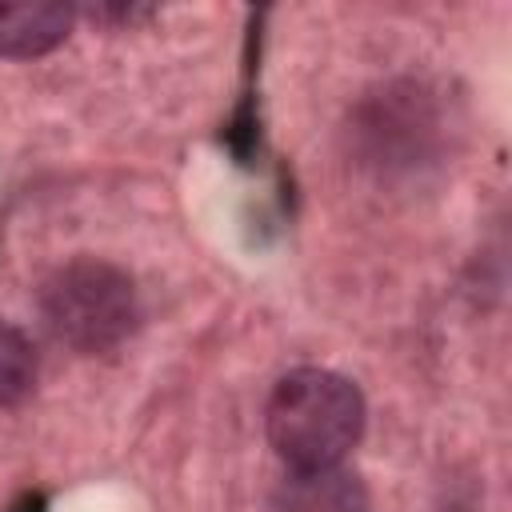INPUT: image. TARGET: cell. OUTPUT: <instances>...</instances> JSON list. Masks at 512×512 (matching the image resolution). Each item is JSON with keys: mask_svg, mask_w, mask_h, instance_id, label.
<instances>
[{"mask_svg": "<svg viewBox=\"0 0 512 512\" xmlns=\"http://www.w3.org/2000/svg\"><path fill=\"white\" fill-rule=\"evenodd\" d=\"M264 428L284 464L332 468L364 432V396L340 372L296 368L276 380L264 408Z\"/></svg>", "mask_w": 512, "mask_h": 512, "instance_id": "1", "label": "cell"}, {"mask_svg": "<svg viewBox=\"0 0 512 512\" xmlns=\"http://www.w3.org/2000/svg\"><path fill=\"white\" fill-rule=\"evenodd\" d=\"M40 316L48 332L76 352H112L140 324V296L124 268L76 256L40 284Z\"/></svg>", "mask_w": 512, "mask_h": 512, "instance_id": "2", "label": "cell"}, {"mask_svg": "<svg viewBox=\"0 0 512 512\" xmlns=\"http://www.w3.org/2000/svg\"><path fill=\"white\" fill-rule=\"evenodd\" d=\"M356 136L368 148V160L376 164H412L428 136H432V112L420 88H384L360 108Z\"/></svg>", "mask_w": 512, "mask_h": 512, "instance_id": "3", "label": "cell"}, {"mask_svg": "<svg viewBox=\"0 0 512 512\" xmlns=\"http://www.w3.org/2000/svg\"><path fill=\"white\" fill-rule=\"evenodd\" d=\"M72 32V8L56 0H0V56L32 60L64 44Z\"/></svg>", "mask_w": 512, "mask_h": 512, "instance_id": "4", "label": "cell"}, {"mask_svg": "<svg viewBox=\"0 0 512 512\" xmlns=\"http://www.w3.org/2000/svg\"><path fill=\"white\" fill-rule=\"evenodd\" d=\"M276 512H372L368 492L356 472L332 468H292L276 488Z\"/></svg>", "mask_w": 512, "mask_h": 512, "instance_id": "5", "label": "cell"}, {"mask_svg": "<svg viewBox=\"0 0 512 512\" xmlns=\"http://www.w3.org/2000/svg\"><path fill=\"white\" fill-rule=\"evenodd\" d=\"M36 384V352L20 328L0 320V408L20 404Z\"/></svg>", "mask_w": 512, "mask_h": 512, "instance_id": "6", "label": "cell"}, {"mask_svg": "<svg viewBox=\"0 0 512 512\" xmlns=\"http://www.w3.org/2000/svg\"><path fill=\"white\" fill-rule=\"evenodd\" d=\"M88 16H92V20H120V24L128 20V24H132V20H148L152 8H140V4H96Z\"/></svg>", "mask_w": 512, "mask_h": 512, "instance_id": "7", "label": "cell"}, {"mask_svg": "<svg viewBox=\"0 0 512 512\" xmlns=\"http://www.w3.org/2000/svg\"><path fill=\"white\" fill-rule=\"evenodd\" d=\"M448 512H464V508H448Z\"/></svg>", "mask_w": 512, "mask_h": 512, "instance_id": "8", "label": "cell"}]
</instances>
